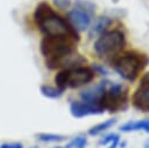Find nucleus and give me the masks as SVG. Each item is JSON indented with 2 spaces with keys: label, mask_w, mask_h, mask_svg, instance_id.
<instances>
[{
  "label": "nucleus",
  "mask_w": 149,
  "mask_h": 148,
  "mask_svg": "<svg viewBox=\"0 0 149 148\" xmlns=\"http://www.w3.org/2000/svg\"><path fill=\"white\" fill-rule=\"evenodd\" d=\"M127 92L128 90H125L122 84L111 82L100 99V107L111 113L118 112L119 110H126L128 96Z\"/></svg>",
  "instance_id": "5"
},
{
  "label": "nucleus",
  "mask_w": 149,
  "mask_h": 148,
  "mask_svg": "<svg viewBox=\"0 0 149 148\" xmlns=\"http://www.w3.org/2000/svg\"><path fill=\"white\" fill-rule=\"evenodd\" d=\"M126 45V38L122 31L120 30H109L105 31L95 40L93 49L100 57L112 56L120 52Z\"/></svg>",
  "instance_id": "4"
},
{
  "label": "nucleus",
  "mask_w": 149,
  "mask_h": 148,
  "mask_svg": "<svg viewBox=\"0 0 149 148\" xmlns=\"http://www.w3.org/2000/svg\"><path fill=\"white\" fill-rule=\"evenodd\" d=\"M109 83H111L109 80L105 79V80L99 82L94 86H91V87H87V89L83 90L79 93L80 100L85 101V103H88V104H92V105H97V106L100 107V99H101L102 94L105 93Z\"/></svg>",
  "instance_id": "8"
},
{
  "label": "nucleus",
  "mask_w": 149,
  "mask_h": 148,
  "mask_svg": "<svg viewBox=\"0 0 149 148\" xmlns=\"http://www.w3.org/2000/svg\"><path fill=\"white\" fill-rule=\"evenodd\" d=\"M105 111L97 106V105H92L81 100H73L70 103V113L73 118H84V117H88V115H98V114H102Z\"/></svg>",
  "instance_id": "9"
},
{
  "label": "nucleus",
  "mask_w": 149,
  "mask_h": 148,
  "mask_svg": "<svg viewBox=\"0 0 149 148\" xmlns=\"http://www.w3.org/2000/svg\"><path fill=\"white\" fill-rule=\"evenodd\" d=\"M30 148H38V147H36V146H33V147H30Z\"/></svg>",
  "instance_id": "26"
},
{
  "label": "nucleus",
  "mask_w": 149,
  "mask_h": 148,
  "mask_svg": "<svg viewBox=\"0 0 149 148\" xmlns=\"http://www.w3.org/2000/svg\"><path fill=\"white\" fill-rule=\"evenodd\" d=\"M40 50L45 59H55L77 51L76 41L69 36H44L41 40Z\"/></svg>",
  "instance_id": "3"
},
{
  "label": "nucleus",
  "mask_w": 149,
  "mask_h": 148,
  "mask_svg": "<svg viewBox=\"0 0 149 148\" xmlns=\"http://www.w3.org/2000/svg\"><path fill=\"white\" fill-rule=\"evenodd\" d=\"M118 138H119V135H118L116 133H109V134L105 135L104 138H101V139L99 140V145L105 146V145H107V143L113 142V141H114L115 139H118Z\"/></svg>",
  "instance_id": "20"
},
{
  "label": "nucleus",
  "mask_w": 149,
  "mask_h": 148,
  "mask_svg": "<svg viewBox=\"0 0 149 148\" xmlns=\"http://www.w3.org/2000/svg\"><path fill=\"white\" fill-rule=\"evenodd\" d=\"M87 145V139L85 135H77L74 138H72L68 143H66V148H85Z\"/></svg>",
  "instance_id": "19"
},
{
  "label": "nucleus",
  "mask_w": 149,
  "mask_h": 148,
  "mask_svg": "<svg viewBox=\"0 0 149 148\" xmlns=\"http://www.w3.org/2000/svg\"><path fill=\"white\" fill-rule=\"evenodd\" d=\"M52 3L58 9H68L71 6V0H52Z\"/></svg>",
  "instance_id": "21"
},
{
  "label": "nucleus",
  "mask_w": 149,
  "mask_h": 148,
  "mask_svg": "<svg viewBox=\"0 0 149 148\" xmlns=\"http://www.w3.org/2000/svg\"><path fill=\"white\" fill-rule=\"evenodd\" d=\"M69 70L70 69H63L59 70L55 77H54V82L56 84V86L61 90H64L68 87V80H69Z\"/></svg>",
  "instance_id": "17"
},
{
  "label": "nucleus",
  "mask_w": 149,
  "mask_h": 148,
  "mask_svg": "<svg viewBox=\"0 0 149 148\" xmlns=\"http://www.w3.org/2000/svg\"><path fill=\"white\" fill-rule=\"evenodd\" d=\"M116 119L115 118H111V119H107V120H104L102 122H99L94 126H92L88 131H87V134L90 136H97L104 132H106L107 129H109L111 127H113L115 124H116Z\"/></svg>",
  "instance_id": "14"
},
{
  "label": "nucleus",
  "mask_w": 149,
  "mask_h": 148,
  "mask_svg": "<svg viewBox=\"0 0 149 148\" xmlns=\"http://www.w3.org/2000/svg\"><path fill=\"white\" fill-rule=\"evenodd\" d=\"M40 92L45 98H49V99H58V98H61L63 96L64 90H61L57 86H51V85H48V84H43V85L40 86Z\"/></svg>",
  "instance_id": "15"
},
{
  "label": "nucleus",
  "mask_w": 149,
  "mask_h": 148,
  "mask_svg": "<svg viewBox=\"0 0 149 148\" xmlns=\"http://www.w3.org/2000/svg\"><path fill=\"white\" fill-rule=\"evenodd\" d=\"M132 104L136 110L149 112V86L139 85L132 96Z\"/></svg>",
  "instance_id": "11"
},
{
  "label": "nucleus",
  "mask_w": 149,
  "mask_h": 148,
  "mask_svg": "<svg viewBox=\"0 0 149 148\" xmlns=\"http://www.w3.org/2000/svg\"><path fill=\"white\" fill-rule=\"evenodd\" d=\"M91 69L93 70L94 73L101 75V76H107V75H108L107 69H106L104 65H100V64H98V63H93L92 66H91Z\"/></svg>",
  "instance_id": "22"
},
{
  "label": "nucleus",
  "mask_w": 149,
  "mask_h": 148,
  "mask_svg": "<svg viewBox=\"0 0 149 148\" xmlns=\"http://www.w3.org/2000/svg\"><path fill=\"white\" fill-rule=\"evenodd\" d=\"M54 148H66V147H61V146H57V147H54Z\"/></svg>",
  "instance_id": "25"
},
{
  "label": "nucleus",
  "mask_w": 149,
  "mask_h": 148,
  "mask_svg": "<svg viewBox=\"0 0 149 148\" xmlns=\"http://www.w3.org/2000/svg\"><path fill=\"white\" fill-rule=\"evenodd\" d=\"M148 62L149 58L147 55L128 51L113 62V68L125 80L134 82L137 78L140 71L148 64Z\"/></svg>",
  "instance_id": "2"
},
{
  "label": "nucleus",
  "mask_w": 149,
  "mask_h": 148,
  "mask_svg": "<svg viewBox=\"0 0 149 148\" xmlns=\"http://www.w3.org/2000/svg\"><path fill=\"white\" fill-rule=\"evenodd\" d=\"M74 7L86 12L90 16H92L95 13V5L88 0H76L74 1Z\"/></svg>",
  "instance_id": "18"
},
{
  "label": "nucleus",
  "mask_w": 149,
  "mask_h": 148,
  "mask_svg": "<svg viewBox=\"0 0 149 148\" xmlns=\"http://www.w3.org/2000/svg\"><path fill=\"white\" fill-rule=\"evenodd\" d=\"M94 78V72L91 68L87 66H78L74 69L69 70V80H68V87L77 89L83 85H86L91 83Z\"/></svg>",
  "instance_id": "7"
},
{
  "label": "nucleus",
  "mask_w": 149,
  "mask_h": 148,
  "mask_svg": "<svg viewBox=\"0 0 149 148\" xmlns=\"http://www.w3.org/2000/svg\"><path fill=\"white\" fill-rule=\"evenodd\" d=\"M111 22H112V20L109 17H107V16L98 17L94 21V23L92 26H90V28H88V37L92 38L94 36H99L102 33H105L107 27L111 24Z\"/></svg>",
  "instance_id": "12"
},
{
  "label": "nucleus",
  "mask_w": 149,
  "mask_h": 148,
  "mask_svg": "<svg viewBox=\"0 0 149 148\" xmlns=\"http://www.w3.org/2000/svg\"><path fill=\"white\" fill-rule=\"evenodd\" d=\"M135 131H144L146 133H149V119L139 120V121H128L120 126V132L129 133Z\"/></svg>",
  "instance_id": "13"
},
{
  "label": "nucleus",
  "mask_w": 149,
  "mask_h": 148,
  "mask_svg": "<svg viewBox=\"0 0 149 148\" xmlns=\"http://www.w3.org/2000/svg\"><path fill=\"white\" fill-rule=\"evenodd\" d=\"M86 63V58L83 57L77 51L68 54L65 56L55 58V59H45V66L49 70H57V69H74L78 66H83Z\"/></svg>",
  "instance_id": "6"
},
{
  "label": "nucleus",
  "mask_w": 149,
  "mask_h": 148,
  "mask_svg": "<svg viewBox=\"0 0 149 148\" xmlns=\"http://www.w3.org/2000/svg\"><path fill=\"white\" fill-rule=\"evenodd\" d=\"M0 148H24L21 142H3L0 145Z\"/></svg>",
  "instance_id": "23"
},
{
  "label": "nucleus",
  "mask_w": 149,
  "mask_h": 148,
  "mask_svg": "<svg viewBox=\"0 0 149 148\" xmlns=\"http://www.w3.org/2000/svg\"><path fill=\"white\" fill-rule=\"evenodd\" d=\"M140 85L141 86H149V72H146L140 80Z\"/></svg>",
  "instance_id": "24"
},
{
  "label": "nucleus",
  "mask_w": 149,
  "mask_h": 148,
  "mask_svg": "<svg viewBox=\"0 0 149 148\" xmlns=\"http://www.w3.org/2000/svg\"><path fill=\"white\" fill-rule=\"evenodd\" d=\"M36 139L44 143H58L64 141L66 138L62 134H56V133H38L36 134Z\"/></svg>",
  "instance_id": "16"
},
{
  "label": "nucleus",
  "mask_w": 149,
  "mask_h": 148,
  "mask_svg": "<svg viewBox=\"0 0 149 148\" xmlns=\"http://www.w3.org/2000/svg\"><path fill=\"white\" fill-rule=\"evenodd\" d=\"M33 20L44 36H69L76 42L80 40L78 31L66 19L56 13L47 1H41L36 5Z\"/></svg>",
  "instance_id": "1"
},
{
  "label": "nucleus",
  "mask_w": 149,
  "mask_h": 148,
  "mask_svg": "<svg viewBox=\"0 0 149 148\" xmlns=\"http://www.w3.org/2000/svg\"><path fill=\"white\" fill-rule=\"evenodd\" d=\"M66 20L77 31L88 30V28L91 26V16L86 12H84L77 7H73L72 9H70L68 12Z\"/></svg>",
  "instance_id": "10"
}]
</instances>
